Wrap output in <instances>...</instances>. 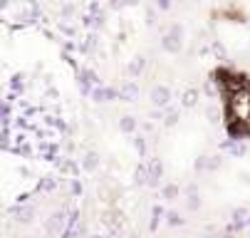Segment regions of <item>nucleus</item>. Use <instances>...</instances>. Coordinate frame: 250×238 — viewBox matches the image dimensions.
<instances>
[{
  "label": "nucleus",
  "instance_id": "f257e3e1",
  "mask_svg": "<svg viewBox=\"0 0 250 238\" xmlns=\"http://www.w3.org/2000/svg\"><path fill=\"white\" fill-rule=\"evenodd\" d=\"M218 85L223 92L226 124L233 137H250V80L238 72H218Z\"/></svg>",
  "mask_w": 250,
  "mask_h": 238
}]
</instances>
